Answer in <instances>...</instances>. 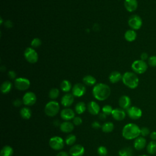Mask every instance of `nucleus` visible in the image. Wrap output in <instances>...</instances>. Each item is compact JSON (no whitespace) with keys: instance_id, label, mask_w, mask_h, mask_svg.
Wrapping results in <instances>:
<instances>
[{"instance_id":"1","label":"nucleus","mask_w":156,"mask_h":156,"mask_svg":"<svg viewBox=\"0 0 156 156\" xmlns=\"http://www.w3.org/2000/svg\"><path fill=\"white\" fill-rule=\"evenodd\" d=\"M92 93L96 99L102 101L107 99L110 96L111 90L107 84L99 83L94 86Z\"/></svg>"},{"instance_id":"2","label":"nucleus","mask_w":156,"mask_h":156,"mask_svg":"<svg viewBox=\"0 0 156 156\" xmlns=\"http://www.w3.org/2000/svg\"><path fill=\"white\" fill-rule=\"evenodd\" d=\"M122 135L126 140L135 139L140 135V128L134 123L127 124L122 128Z\"/></svg>"},{"instance_id":"3","label":"nucleus","mask_w":156,"mask_h":156,"mask_svg":"<svg viewBox=\"0 0 156 156\" xmlns=\"http://www.w3.org/2000/svg\"><path fill=\"white\" fill-rule=\"evenodd\" d=\"M122 81L126 87L131 89L136 88L139 83V79L138 76L132 72L125 73L122 75Z\"/></svg>"},{"instance_id":"4","label":"nucleus","mask_w":156,"mask_h":156,"mask_svg":"<svg viewBox=\"0 0 156 156\" xmlns=\"http://www.w3.org/2000/svg\"><path fill=\"white\" fill-rule=\"evenodd\" d=\"M60 105L58 102L55 101H51L48 102L44 107V113L49 117L55 116L58 113Z\"/></svg>"},{"instance_id":"5","label":"nucleus","mask_w":156,"mask_h":156,"mask_svg":"<svg viewBox=\"0 0 156 156\" xmlns=\"http://www.w3.org/2000/svg\"><path fill=\"white\" fill-rule=\"evenodd\" d=\"M49 145L52 149L55 151H60L64 147L65 141L62 137L54 136L49 139Z\"/></svg>"},{"instance_id":"6","label":"nucleus","mask_w":156,"mask_h":156,"mask_svg":"<svg viewBox=\"0 0 156 156\" xmlns=\"http://www.w3.org/2000/svg\"><path fill=\"white\" fill-rule=\"evenodd\" d=\"M132 69L136 74H143L146 72L147 69V65L142 60H135L132 65Z\"/></svg>"},{"instance_id":"7","label":"nucleus","mask_w":156,"mask_h":156,"mask_svg":"<svg viewBox=\"0 0 156 156\" xmlns=\"http://www.w3.org/2000/svg\"><path fill=\"white\" fill-rule=\"evenodd\" d=\"M26 60L30 63H35L38 60L37 52L32 48H27L24 52Z\"/></svg>"},{"instance_id":"8","label":"nucleus","mask_w":156,"mask_h":156,"mask_svg":"<svg viewBox=\"0 0 156 156\" xmlns=\"http://www.w3.org/2000/svg\"><path fill=\"white\" fill-rule=\"evenodd\" d=\"M14 85L17 90L20 91H24L29 88L30 82L29 80L26 78L18 77L15 79Z\"/></svg>"},{"instance_id":"9","label":"nucleus","mask_w":156,"mask_h":156,"mask_svg":"<svg viewBox=\"0 0 156 156\" xmlns=\"http://www.w3.org/2000/svg\"><path fill=\"white\" fill-rule=\"evenodd\" d=\"M142 24L143 22L141 18L137 15H132L128 20V24L133 30H138L140 29Z\"/></svg>"},{"instance_id":"10","label":"nucleus","mask_w":156,"mask_h":156,"mask_svg":"<svg viewBox=\"0 0 156 156\" xmlns=\"http://www.w3.org/2000/svg\"><path fill=\"white\" fill-rule=\"evenodd\" d=\"M23 102L26 106H32L35 104L37 101V96L32 91L26 93L23 97Z\"/></svg>"},{"instance_id":"11","label":"nucleus","mask_w":156,"mask_h":156,"mask_svg":"<svg viewBox=\"0 0 156 156\" xmlns=\"http://www.w3.org/2000/svg\"><path fill=\"white\" fill-rule=\"evenodd\" d=\"M127 115L132 119H138L142 116L141 110L136 106H132L127 110Z\"/></svg>"},{"instance_id":"12","label":"nucleus","mask_w":156,"mask_h":156,"mask_svg":"<svg viewBox=\"0 0 156 156\" xmlns=\"http://www.w3.org/2000/svg\"><path fill=\"white\" fill-rule=\"evenodd\" d=\"M86 93L85 86L80 83H76L72 88V94L75 97H81Z\"/></svg>"},{"instance_id":"13","label":"nucleus","mask_w":156,"mask_h":156,"mask_svg":"<svg viewBox=\"0 0 156 156\" xmlns=\"http://www.w3.org/2000/svg\"><path fill=\"white\" fill-rule=\"evenodd\" d=\"M85 153V148L81 144H75L71 147L69 154L71 156H83Z\"/></svg>"},{"instance_id":"14","label":"nucleus","mask_w":156,"mask_h":156,"mask_svg":"<svg viewBox=\"0 0 156 156\" xmlns=\"http://www.w3.org/2000/svg\"><path fill=\"white\" fill-rule=\"evenodd\" d=\"M60 117L65 121H69L75 117V113L71 108H65L60 112Z\"/></svg>"},{"instance_id":"15","label":"nucleus","mask_w":156,"mask_h":156,"mask_svg":"<svg viewBox=\"0 0 156 156\" xmlns=\"http://www.w3.org/2000/svg\"><path fill=\"white\" fill-rule=\"evenodd\" d=\"M118 103L121 108L123 110H127L130 107L131 100L128 96L123 95L119 98Z\"/></svg>"},{"instance_id":"16","label":"nucleus","mask_w":156,"mask_h":156,"mask_svg":"<svg viewBox=\"0 0 156 156\" xmlns=\"http://www.w3.org/2000/svg\"><path fill=\"white\" fill-rule=\"evenodd\" d=\"M74 95L71 93H66L62 96L61 99V104L65 107H70L74 102Z\"/></svg>"},{"instance_id":"17","label":"nucleus","mask_w":156,"mask_h":156,"mask_svg":"<svg viewBox=\"0 0 156 156\" xmlns=\"http://www.w3.org/2000/svg\"><path fill=\"white\" fill-rule=\"evenodd\" d=\"M112 116L113 118L116 121H122L126 118V113L124 110L121 108H117L113 110Z\"/></svg>"},{"instance_id":"18","label":"nucleus","mask_w":156,"mask_h":156,"mask_svg":"<svg viewBox=\"0 0 156 156\" xmlns=\"http://www.w3.org/2000/svg\"><path fill=\"white\" fill-rule=\"evenodd\" d=\"M87 109L88 112L93 115H97L99 114L100 107L99 104L95 101H90L87 105Z\"/></svg>"},{"instance_id":"19","label":"nucleus","mask_w":156,"mask_h":156,"mask_svg":"<svg viewBox=\"0 0 156 156\" xmlns=\"http://www.w3.org/2000/svg\"><path fill=\"white\" fill-rule=\"evenodd\" d=\"M60 129L62 132L64 133H70L71 132L74 128V125L72 122L65 121L62 122L60 125Z\"/></svg>"},{"instance_id":"20","label":"nucleus","mask_w":156,"mask_h":156,"mask_svg":"<svg viewBox=\"0 0 156 156\" xmlns=\"http://www.w3.org/2000/svg\"><path fill=\"white\" fill-rule=\"evenodd\" d=\"M146 145V140L143 136H138L135 138L133 146L135 149L137 151H140L143 149Z\"/></svg>"},{"instance_id":"21","label":"nucleus","mask_w":156,"mask_h":156,"mask_svg":"<svg viewBox=\"0 0 156 156\" xmlns=\"http://www.w3.org/2000/svg\"><path fill=\"white\" fill-rule=\"evenodd\" d=\"M124 7L128 12H133L138 7V2L136 0H125Z\"/></svg>"},{"instance_id":"22","label":"nucleus","mask_w":156,"mask_h":156,"mask_svg":"<svg viewBox=\"0 0 156 156\" xmlns=\"http://www.w3.org/2000/svg\"><path fill=\"white\" fill-rule=\"evenodd\" d=\"M122 76L119 72L117 71H115L112 72L110 74L108 79L111 83H115L118 82L119 80H121L122 79Z\"/></svg>"},{"instance_id":"23","label":"nucleus","mask_w":156,"mask_h":156,"mask_svg":"<svg viewBox=\"0 0 156 156\" xmlns=\"http://www.w3.org/2000/svg\"><path fill=\"white\" fill-rule=\"evenodd\" d=\"M20 114L22 118L24 119H29L32 116V112L29 107H24L21 108L20 111Z\"/></svg>"},{"instance_id":"24","label":"nucleus","mask_w":156,"mask_h":156,"mask_svg":"<svg viewBox=\"0 0 156 156\" xmlns=\"http://www.w3.org/2000/svg\"><path fill=\"white\" fill-rule=\"evenodd\" d=\"M12 83L9 80H6V81H4L1 84L0 89L2 93L7 94L10 91V90H12Z\"/></svg>"},{"instance_id":"25","label":"nucleus","mask_w":156,"mask_h":156,"mask_svg":"<svg viewBox=\"0 0 156 156\" xmlns=\"http://www.w3.org/2000/svg\"><path fill=\"white\" fill-rule=\"evenodd\" d=\"M13 154V148L9 145L3 146L0 152V156H12Z\"/></svg>"},{"instance_id":"26","label":"nucleus","mask_w":156,"mask_h":156,"mask_svg":"<svg viewBox=\"0 0 156 156\" xmlns=\"http://www.w3.org/2000/svg\"><path fill=\"white\" fill-rule=\"evenodd\" d=\"M125 39L129 42L134 41L136 38V33L133 29L127 30L124 34Z\"/></svg>"},{"instance_id":"27","label":"nucleus","mask_w":156,"mask_h":156,"mask_svg":"<svg viewBox=\"0 0 156 156\" xmlns=\"http://www.w3.org/2000/svg\"><path fill=\"white\" fill-rule=\"evenodd\" d=\"M83 82L85 85L88 86H93L96 84V79L91 75H87L83 78Z\"/></svg>"},{"instance_id":"28","label":"nucleus","mask_w":156,"mask_h":156,"mask_svg":"<svg viewBox=\"0 0 156 156\" xmlns=\"http://www.w3.org/2000/svg\"><path fill=\"white\" fill-rule=\"evenodd\" d=\"M87 109L86 104L83 102H79L76 104L74 107V110L76 113L80 115L83 113Z\"/></svg>"},{"instance_id":"29","label":"nucleus","mask_w":156,"mask_h":156,"mask_svg":"<svg viewBox=\"0 0 156 156\" xmlns=\"http://www.w3.org/2000/svg\"><path fill=\"white\" fill-rule=\"evenodd\" d=\"M101 129L104 133H110L114 129V124L112 122H104L101 126Z\"/></svg>"},{"instance_id":"30","label":"nucleus","mask_w":156,"mask_h":156,"mask_svg":"<svg viewBox=\"0 0 156 156\" xmlns=\"http://www.w3.org/2000/svg\"><path fill=\"white\" fill-rule=\"evenodd\" d=\"M72 88L71 82L68 80H63L60 83V89L63 92H68Z\"/></svg>"},{"instance_id":"31","label":"nucleus","mask_w":156,"mask_h":156,"mask_svg":"<svg viewBox=\"0 0 156 156\" xmlns=\"http://www.w3.org/2000/svg\"><path fill=\"white\" fill-rule=\"evenodd\" d=\"M147 151L149 154H155L156 153V141H150L146 147Z\"/></svg>"},{"instance_id":"32","label":"nucleus","mask_w":156,"mask_h":156,"mask_svg":"<svg viewBox=\"0 0 156 156\" xmlns=\"http://www.w3.org/2000/svg\"><path fill=\"white\" fill-rule=\"evenodd\" d=\"M76 136L74 134H69L67 135L65 140V143L68 146H73L76 141Z\"/></svg>"},{"instance_id":"33","label":"nucleus","mask_w":156,"mask_h":156,"mask_svg":"<svg viewBox=\"0 0 156 156\" xmlns=\"http://www.w3.org/2000/svg\"><path fill=\"white\" fill-rule=\"evenodd\" d=\"M119 156H132L133 151L130 147L122 148L119 151Z\"/></svg>"},{"instance_id":"34","label":"nucleus","mask_w":156,"mask_h":156,"mask_svg":"<svg viewBox=\"0 0 156 156\" xmlns=\"http://www.w3.org/2000/svg\"><path fill=\"white\" fill-rule=\"evenodd\" d=\"M49 97L50 99H55L58 98V95H59V90L58 88H53L52 89L50 90V91H49Z\"/></svg>"},{"instance_id":"35","label":"nucleus","mask_w":156,"mask_h":156,"mask_svg":"<svg viewBox=\"0 0 156 156\" xmlns=\"http://www.w3.org/2000/svg\"><path fill=\"white\" fill-rule=\"evenodd\" d=\"M113 108L110 105H104L102 108V112L105 113L106 115H112V113L113 112Z\"/></svg>"},{"instance_id":"36","label":"nucleus","mask_w":156,"mask_h":156,"mask_svg":"<svg viewBox=\"0 0 156 156\" xmlns=\"http://www.w3.org/2000/svg\"><path fill=\"white\" fill-rule=\"evenodd\" d=\"M98 153L100 156H106L108 154V151L107 149L104 146H101L98 148Z\"/></svg>"},{"instance_id":"37","label":"nucleus","mask_w":156,"mask_h":156,"mask_svg":"<svg viewBox=\"0 0 156 156\" xmlns=\"http://www.w3.org/2000/svg\"><path fill=\"white\" fill-rule=\"evenodd\" d=\"M30 44L32 48H38L41 44V40L38 38H35L32 40Z\"/></svg>"},{"instance_id":"38","label":"nucleus","mask_w":156,"mask_h":156,"mask_svg":"<svg viewBox=\"0 0 156 156\" xmlns=\"http://www.w3.org/2000/svg\"><path fill=\"white\" fill-rule=\"evenodd\" d=\"M148 64L151 67H156V55H152L149 57Z\"/></svg>"},{"instance_id":"39","label":"nucleus","mask_w":156,"mask_h":156,"mask_svg":"<svg viewBox=\"0 0 156 156\" xmlns=\"http://www.w3.org/2000/svg\"><path fill=\"white\" fill-rule=\"evenodd\" d=\"M150 133V130L149 129L147 128V127H143L142 128L140 129V135L144 137V136H147Z\"/></svg>"},{"instance_id":"40","label":"nucleus","mask_w":156,"mask_h":156,"mask_svg":"<svg viewBox=\"0 0 156 156\" xmlns=\"http://www.w3.org/2000/svg\"><path fill=\"white\" fill-rule=\"evenodd\" d=\"M73 123L75 126H79L82 123V119L80 116H75L73 119Z\"/></svg>"},{"instance_id":"41","label":"nucleus","mask_w":156,"mask_h":156,"mask_svg":"<svg viewBox=\"0 0 156 156\" xmlns=\"http://www.w3.org/2000/svg\"><path fill=\"white\" fill-rule=\"evenodd\" d=\"M22 104H23V100H21L20 99H16L14 100L13 102V105L16 107H20L22 105Z\"/></svg>"},{"instance_id":"42","label":"nucleus","mask_w":156,"mask_h":156,"mask_svg":"<svg viewBox=\"0 0 156 156\" xmlns=\"http://www.w3.org/2000/svg\"><path fill=\"white\" fill-rule=\"evenodd\" d=\"M101 126H101L100 123L96 121H95L91 123V127L95 129H98L99 128H101Z\"/></svg>"},{"instance_id":"43","label":"nucleus","mask_w":156,"mask_h":156,"mask_svg":"<svg viewBox=\"0 0 156 156\" xmlns=\"http://www.w3.org/2000/svg\"><path fill=\"white\" fill-rule=\"evenodd\" d=\"M8 76L11 79H15L16 76V73L14 71L11 70V71H9L8 72Z\"/></svg>"},{"instance_id":"44","label":"nucleus","mask_w":156,"mask_h":156,"mask_svg":"<svg viewBox=\"0 0 156 156\" xmlns=\"http://www.w3.org/2000/svg\"><path fill=\"white\" fill-rule=\"evenodd\" d=\"M4 26L7 28H12L13 27V23L10 20H6L4 22Z\"/></svg>"},{"instance_id":"45","label":"nucleus","mask_w":156,"mask_h":156,"mask_svg":"<svg viewBox=\"0 0 156 156\" xmlns=\"http://www.w3.org/2000/svg\"><path fill=\"white\" fill-rule=\"evenodd\" d=\"M56 156H69V155L65 151H60L57 154Z\"/></svg>"},{"instance_id":"46","label":"nucleus","mask_w":156,"mask_h":156,"mask_svg":"<svg viewBox=\"0 0 156 156\" xmlns=\"http://www.w3.org/2000/svg\"><path fill=\"white\" fill-rule=\"evenodd\" d=\"M140 57H141V60L144 61V60H146V59H147V58H148V55H147V54L146 53V52H143V53L141 54Z\"/></svg>"},{"instance_id":"47","label":"nucleus","mask_w":156,"mask_h":156,"mask_svg":"<svg viewBox=\"0 0 156 156\" xmlns=\"http://www.w3.org/2000/svg\"><path fill=\"white\" fill-rule=\"evenodd\" d=\"M150 138H151V140H152V141L156 140V132L155 131H153L150 133Z\"/></svg>"},{"instance_id":"48","label":"nucleus","mask_w":156,"mask_h":156,"mask_svg":"<svg viewBox=\"0 0 156 156\" xmlns=\"http://www.w3.org/2000/svg\"><path fill=\"white\" fill-rule=\"evenodd\" d=\"M106 116H107V115H106L105 113H104L103 112L100 113L99 114V118H100L101 119H102V120L106 119Z\"/></svg>"},{"instance_id":"49","label":"nucleus","mask_w":156,"mask_h":156,"mask_svg":"<svg viewBox=\"0 0 156 156\" xmlns=\"http://www.w3.org/2000/svg\"><path fill=\"white\" fill-rule=\"evenodd\" d=\"M2 23H3V21H2V18H1V22H0V24H1V25H2Z\"/></svg>"},{"instance_id":"50","label":"nucleus","mask_w":156,"mask_h":156,"mask_svg":"<svg viewBox=\"0 0 156 156\" xmlns=\"http://www.w3.org/2000/svg\"><path fill=\"white\" fill-rule=\"evenodd\" d=\"M140 156H149L147 155H140Z\"/></svg>"}]
</instances>
